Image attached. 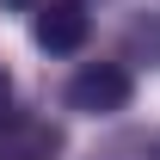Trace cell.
Instances as JSON below:
<instances>
[{"label": "cell", "instance_id": "2", "mask_svg": "<svg viewBox=\"0 0 160 160\" xmlns=\"http://www.w3.org/2000/svg\"><path fill=\"white\" fill-rule=\"evenodd\" d=\"M86 37H92V12L80 0H43L31 12V43L43 56H80Z\"/></svg>", "mask_w": 160, "mask_h": 160}, {"label": "cell", "instance_id": "4", "mask_svg": "<svg viewBox=\"0 0 160 160\" xmlns=\"http://www.w3.org/2000/svg\"><path fill=\"white\" fill-rule=\"evenodd\" d=\"M123 56L160 68V12H136V19L123 25Z\"/></svg>", "mask_w": 160, "mask_h": 160}, {"label": "cell", "instance_id": "5", "mask_svg": "<svg viewBox=\"0 0 160 160\" xmlns=\"http://www.w3.org/2000/svg\"><path fill=\"white\" fill-rule=\"evenodd\" d=\"M92 160H160V142L142 136V129H123V136H111Z\"/></svg>", "mask_w": 160, "mask_h": 160}, {"label": "cell", "instance_id": "3", "mask_svg": "<svg viewBox=\"0 0 160 160\" xmlns=\"http://www.w3.org/2000/svg\"><path fill=\"white\" fill-rule=\"evenodd\" d=\"M62 154V129L49 117H12L0 123V160H56Z\"/></svg>", "mask_w": 160, "mask_h": 160}, {"label": "cell", "instance_id": "6", "mask_svg": "<svg viewBox=\"0 0 160 160\" xmlns=\"http://www.w3.org/2000/svg\"><path fill=\"white\" fill-rule=\"evenodd\" d=\"M12 117V74H6V62H0V123Z\"/></svg>", "mask_w": 160, "mask_h": 160}, {"label": "cell", "instance_id": "8", "mask_svg": "<svg viewBox=\"0 0 160 160\" xmlns=\"http://www.w3.org/2000/svg\"><path fill=\"white\" fill-rule=\"evenodd\" d=\"M80 6H86V0H80Z\"/></svg>", "mask_w": 160, "mask_h": 160}, {"label": "cell", "instance_id": "1", "mask_svg": "<svg viewBox=\"0 0 160 160\" xmlns=\"http://www.w3.org/2000/svg\"><path fill=\"white\" fill-rule=\"evenodd\" d=\"M129 99H136V74L123 62H86L62 86V105L86 111V117H117V111H129Z\"/></svg>", "mask_w": 160, "mask_h": 160}, {"label": "cell", "instance_id": "7", "mask_svg": "<svg viewBox=\"0 0 160 160\" xmlns=\"http://www.w3.org/2000/svg\"><path fill=\"white\" fill-rule=\"evenodd\" d=\"M0 6H12V12H37L43 0H0Z\"/></svg>", "mask_w": 160, "mask_h": 160}]
</instances>
